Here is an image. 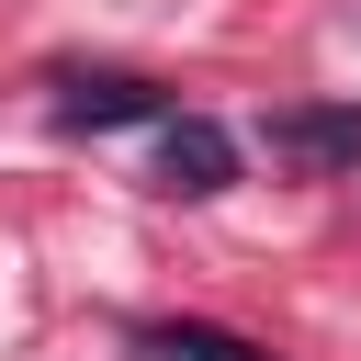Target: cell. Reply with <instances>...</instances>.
<instances>
[{
  "label": "cell",
  "instance_id": "7a4b0ae2",
  "mask_svg": "<svg viewBox=\"0 0 361 361\" xmlns=\"http://www.w3.org/2000/svg\"><path fill=\"white\" fill-rule=\"evenodd\" d=\"M158 180H169V192H192V203H203V192H226V180H237V147H226V124H203V113H169V124H158Z\"/></svg>",
  "mask_w": 361,
  "mask_h": 361
},
{
  "label": "cell",
  "instance_id": "277c9868",
  "mask_svg": "<svg viewBox=\"0 0 361 361\" xmlns=\"http://www.w3.org/2000/svg\"><path fill=\"white\" fill-rule=\"evenodd\" d=\"M135 350H147V361H271L259 338H226V327H147Z\"/></svg>",
  "mask_w": 361,
  "mask_h": 361
},
{
  "label": "cell",
  "instance_id": "6da1fadb",
  "mask_svg": "<svg viewBox=\"0 0 361 361\" xmlns=\"http://www.w3.org/2000/svg\"><path fill=\"white\" fill-rule=\"evenodd\" d=\"M271 158H282V169H361V102L271 113Z\"/></svg>",
  "mask_w": 361,
  "mask_h": 361
},
{
  "label": "cell",
  "instance_id": "3957f363",
  "mask_svg": "<svg viewBox=\"0 0 361 361\" xmlns=\"http://www.w3.org/2000/svg\"><path fill=\"white\" fill-rule=\"evenodd\" d=\"M147 113H158V90H147V79H124V68H102V79H68V90H56V124H68V135L147 124Z\"/></svg>",
  "mask_w": 361,
  "mask_h": 361
}]
</instances>
